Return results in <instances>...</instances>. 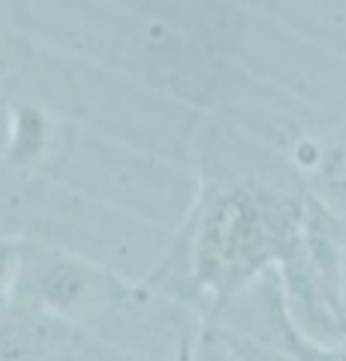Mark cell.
I'll use <instances>...</instances> for the list:
<instances>
[{
  "instance_id": "277c9868",
  "label": "cell",
  "mask_w": 346,
  "mask_h": 361,
  "mask_svg": "<svg viewBox=\"0 0 346 361\" xmlns=\"http://www.w3.org/2000/svg\"><path fill=\"white\" fill-rule=\"evenodd\" d=\"M343 232H334L331 226V244L326 253V265H322V280L331 292L334 304L346 322V226H340Z\"/></svg>"
},
{
  "instance_id": "5b68a950",
  "label": "cell",
  "mask_w": 346,
  "mask_h": 361,
  "mask_svg": "<svg viewBox=\"0 0 346 361\" xmlns=\"http://www.w3.org/2000/svg\"><path fill=\"white\" fill-rule=\"evenodd\" d=\"M319 169V184L326 190L331 208H338L346 217V145L326 151L316 160Z\"/></svg>"
},
{
  "instance_id": "ba28073f",
  "label": "cell",
  "mask_w": 346,
  "mask_h": 361,
  "mask_svg": "<svg viewBox=\"0 0 346 361\" xmlns=\"http://www.w3.org/2000/svg\"><path fill=\"white\" fill-rule=\"evenodd\" d=\"M16 271H18V253L13 244H0V295H4V289L16 280ZM4 301V298H0Z\"/></svg>"
},
{
  "instance_id": "7a4b0ae2",
  "label": "cell",
  "mask_w": 346,
  "mask_h": 361,
  "mask_svg": "<svg viewBox=\"0 0 346 361\" xmlns=\"http://www.w3.org/2000/svg\"><path fill=\"white\" fill-rule=\"evenodd\" d=\"M66 341V319L39 301L18 298L0 307V361H46Z\"/></svg>"
},
{
  "instance_id": "8992f818",
  "label": "cell",
  "mask_w": 346,
  "mask_h": 361,
  "mask_svg": "<svg viewBox=\"0 0 346 361\" xmlns=\"http://www.w3.org/2000/svg\"><path fill=\"white\" fill-rule=\"evenodd\" d=\"M42 142H46V118H42L37 109L18 111L16 123H13L9 151H16L18 157H37L42 151Z\"/></svg>"
},
{
  "instance_id": "3957f363",
  "label": "cell",
  "mask_w": 346,
  "mask_h": 361,
  "mask_svg": "<svg viewBox=\"0 0 346 361\" xmlns=\"http://www.w3.org/2000/svg\"><path fill=\"white\" fill-rule=\"evenodd\" d=\"M30 298L63 319L85 316L99 304V277H94L91 268L75 259L46 256L37 262V274L30 280Z\"/></svg>"
},
{
  "instance_id": "6da1fadb",
  "label": "cell",
  "mask_w": 346,
  "mask_h": 361,
  "mask_svg": "<svg viewBox=\"0 0 346 361\" xmlns=\"http://www.w3.org/2000/svg\"><path fill=\"white\" fill-rule=\"evenodd\" d=\"M304 208L280 190L241 180L205 205L193 268L208 292H232L304 244Z\"/></svg>"
},
{
  "instance_id": "52a82bcc",
  "label": "cell",
  "mask_w": 346,
  "mask_h": 361,
  "mask_svg": "<svg viewBox=\"0 0 346 361\" xmlns=\"http://www.w3.org/2000/svg\"><path fill=\"white\" fill-rule=\"evenodd\" d=\"M301 361H346V346H319L301 337Z\"/></svg>"
},
{
  "instance_id": "9c48e42d",
  "label": "cell",
  "mask_w": 346,
  "mask_h": 361,
  "mask_svg": "<svg viewBox=\"0 0 346 361\" xmlns=\"http://www.w3.org/2000/svg\"><path fill=\"white\" fill-rule=\"evenodd\" d=\"M13 123H16V115L0 109V148H9V142H13Z\"/></svg>"
}]
</instances>
